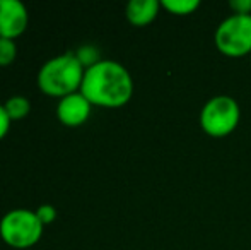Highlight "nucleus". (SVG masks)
Returning a JSON list of instances; mask_svg holds the SVG:
<instances>
[{"instance_id":"obj_11","label":"nucleus","mask_w":251,"mask_h":250,"mask_svg":"<svg viewBox=\"0 0 251 250\" xmlns=\"http://www.w3.org/2000/svg\"><path fill=\"white\" fill-rule=\"evenodd\" d=\"M74 54H75L77 60L82 63L84 69H89V67L96 65L98 62L102 60L100 57V50H98L96 47H93V45H82V47L77 48Z\"/></svg>"},{"instance_id":"obj_12","label":"nucleus","mask_w":251,"mask_h":250,"mask_svg":"<svg viewBox=\"0 0 251 250\" xmlns=\"http://www.w3.org/2000/svg\"><path fill=\"white\" fill-rule=\"evenodd\" d=\"M17 58V45L14 40L0 38V67H9Z\"/></svg>"},{"instance_id":"obj_3","label":"nucleus","mask_w":251,"mask_h":250,"mask_svg":"<svg viewBox=\"0 0 251 250\" xmlns=\"http://www.w3.org/2000/svg\"><path fill=\"white\" fill-rule=\"evenodd\" d=\"M43 223L36 213L24 207L10 209L0 220V238L3 244L16 250L31 249L43 237Z\"/></svg>"},{"instance_id":"obj_7","label":"nucleus","mask_w":251,"mask_h":250,"mask_svg":"<svg viewBox=\"0 0 251 250\" xmlns=\"http://www.w3.org/2000/svg\"><path fill=\"white\" fill-rule=\"evenodd\" d=\"M91 113H93V105L80 91L58 100V105H56L58 122L65 127H70V129L84 125L89 120Z\"/></svg>"},{"instance_id":"obj_9","label":"nucleus","mask_w":251,"mask_h":250,"mask_svg":"<svg viewBox=\"0 0 251 250\" xmlns=\"http://www.w3.org/2000/svg\"><path fill=\"white\" fill-rule=\"evenodd\" d=\"M7 115H9L10 120H23L29 115L31 111V101L26 96H21V94H14L9 100H5L3 103Z\"/></svg>"},{"instance_id":"obj_8","label":"nucleus","mask_w":251,"mask_h":250,"mask_svg":"<svg viewBox=\"0 0 251 250\" xmlns=\"http://www.w3.org/2000/svg\"><path fill=\"white\" fill-rule=\"evenodd\" d=\"M161 9V2L157 0H130L125 7V16L132 26L144 28L154 23Z\"/></svg>"},{"instance_id":"obj_14","label":"nucleus","mask_w":251,"mask_h":250,"mask_svg":"<svg viewBox=\"0 0 251 250\" xmlns=\"http://www.w3.org/2000/svg\"><path fill=\"white\" fill-rule=\"evenodd\" d=\"M232 14L239 16H251V0H231L229 2Z\"/></svg>"},{"instance_id":"obj_6","label":"nucleus","mask_w":251,"mask_h":250,"mask_svg":"<svg viewBox=\"0 0 251 250\" xmlns=\"http://www.w3.org/2000/svg\"><path fill=\"white\" fill-rule=\"evenodd\" d=\"M29 14L19 0H0V38L16 40L27 29Z\"/></svg>"},{"instance_id":"obj_13","label":"nucleus","mask_w":251,"mask_h":250,"mask_svg":"<svg viewBox=\"0 0 251 250\" xmlns=\"http://www.w3.org/2000/svg\"><path fill=\"white\" fill-rule=\"evenodd\" d=\"M34 213H36L38 220L43 223V226L51 224L56 220V216H58L56 207L51 206V204H41V206H38V209H34Z\"/></svg>"},{"instance_id":"obj_5","label":"nucleus","mask_w":251,"mask_h":250,"mask_svg":"<svg viewBox=\"0 0 251 250\" xmlns=\"http://www.w3.org/2000/svg\"><path fill=\"white\" fill-rule=\"evenodd\" d=\"M214 43L224 57L243 58L251 55V16L231 14L217 26Z\"/></svg>"},{"instance_id":"obj_16","label":"nucleus","mask_w":251,"mask_h":250,"mask_svg":"<svg viewBox=\"0 0 251 250\" xmlns=\"http://www.w3.org/2000/svg\"><path fill=\"white\" fill-rule=\"evenodd\" d=\"M250 57H251V55H250Z\"/></svg>"},{"instance_id":"obj_1","label":"nucleus","mask_w":251,"mask_h":250,"mask_svg":"<svg viewBox=\"0 0 251 250\" xmlns=\"http://www.w3.org/2000/svg\"><path fill=\"white\" fill-rule=\"evenodd\" d=\"M80 93L93 107L120 108L133 96V79L123 63L101 60L84 72Z\"/></svg>"},{"instance_id":"obj_2","label":"nucleus","mask_w":251,"mask_h":250,"mask_svg":"<svg viewBox=\"0 0 251 250\" xmlns=\"http://www.w3.org/2000/svg\"><path fill=\"white\" fill-rule=\"evenodd\" d=\"M84 72L86 69L77 60L75 54L65 52L41 65L36 76V84L43 94L62 100L80 91Z\"/></svg>"},{"instance_id":"obj_4","label":"nucleus","mask_w":251,"mask_h":250,"mask_svg":"<svg viewBox=\"0 0 251 250\" xmlns=\"http://www.w3.org/2000/svg\"><path fill=\"white\" fill-rule=\"evenodd\" d=\"M241 120V108L232 96L219 94L203 105L200 111V127L207 136L222 139L232 134Z\"/></svg>"},{"instance_id":"obj_15","label":"nucleus","mask_w":251,"mask_h":250,"mask_svg":"<svg viewBox=\"0 0 251 250\" xmlns=\"http://www.w3.org/2000/svg\"><path fill=\"white\" fill-rule=\"evenodd\" d=\"M10 122H12V120H10L9 115H7L5 108H3V103H0V140H2L7 134H9Z\"/></svg>"},{"instance_id":"obj_10","label":"nucleus","mask_w":251,"mask_h":250,"mask_svg":"<svg viewBox=\"0 0 251 250\" xmlns=\"http://www.w3.org/2000/svg\"><path fill=\"white\" fill-rule=\"evenodd\" d=\"M161 7L173 16H190L200 7L199 0H162Z\"/></svg>"}]
</instances>
